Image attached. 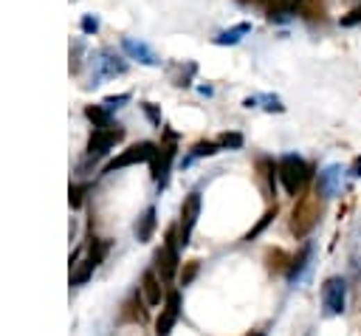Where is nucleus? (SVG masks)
Masks as SVG:
<instances>
[{
  "label": "nucleus",
  "instance_id": "1",
  "mask_svg": "<svg viewBox=\"0 0 361 336\" xmlns=\"http://www.w3.org/2000/svg\"><path fill=\"white\" fill-rule=\"evenodd\" d=\"M319 215H322L319 192H299V201L291 212V232L296 237H308L313 232V226L319 224Z\"/></svg>",
  "mask_w": 361,
  "mask_h": 336
},
{
  "label": "nucleus",
  "instance_id": "2",
  "mask_svg": "<svg viewBox=\"0 0 361 336\" xmlns=\"http://www.w3.org/2000/svg\"><path fill=\"white\" fill-rule=\"evenodd\" d=\"M277 173H280V181H283L288 195H299L305 190V184L310 181V176H313L310 164L305 158L294 156V153H288V156H283L277 161Z\"/></svg>",
  "mask_w": 361,
  "mask_h": 336
},
{
  "label": "nucleus",
  "instance_id": "3",
  "mask_svg": "<svg viewBox=\"0 0 361 336\" xmlns=\"http://www.w3.org/2000/svg\"><path fill=\"white\" fill-rule=\"evenodd\" d=\"M178 263H180V235H178V224L167 229V237L161 243V249L156 251V271L161 274V280H172L178 274Z\"/></svg>",
  "mask_w": 361,
  "mask_h": 336
},
{
  "label": "nucleus",
  "instance_id": "4",
  "mask_svg": "<svg viewBox=\"0 0 361 336\" xmlns=\"http://www.w3.org/2000/svg\"><path fill=\"white\" fill-rule=\"evenodd\" d=\"M153 156H156V144H153V142H139V144H130L124 153H119L113 161H108L105 173H116V170H124V167H133V164L150 161Z\"/></svg>",
  "mask_w": 361,
  "mask_h": 336
},
{
  "label": "nucleus",
  "instance_id": "5",
  "mask_svg": "<svg viewBox=\"0 0 361 336\" xmlns=\"http://www.w3.org/2000/svg\"><path fill=\"white\" fill-rule=\"evenodd\" d=\"M344 303H347V283L342 277L325 280V285H322V308H325V317H339L344 311Z\"/></svg>",
  "mask_w": 361,
  "mask_h": 336
},
{
  "label": "nucleus",
  "instance_id": "6",
  "mask_svg": "<svg viewBox=\"0 0 361 336\" xmlns=\"http://www.w3.org/2000/svg\"><path fill=\"white\" fill-rule=\"evenodd\" d=\"M124 139V131L119 128H113V124H105V128H96L94 133H90V142H87V156L90 158H99V156H105V153H110V147L116 144V142H121Z\"/></svg>",
  "mask_w": 361,
  "mask_h": 336
},
{
  "label": "nucleus",
  "instance_id": "7",
  "mask_svg": "<svg viewBox=\"0 0 361 336\" xmlns=\"http://www.w3.org/2000/svg\"><path fill=\"white\" fill-rule=\"evenodd\" d=\"M198 215H201V192H190L184 206H180V224H178V235H180V246L190 243V235L198 224Z\"/></svg>",
  "mask_w": 361,
  "mask_h": 336
},
{
  "label": "nucleus",
  "instance_id": "8",
  "mask_svg": "<svg viewBox=\"0 0 361 336\" xmlns=\"http://www.w3.org/2000/svg\"><path fill=\"white\" fill-rule=\"evenodd\" d=\"M105 251H108V243H99L96 237L94 240H90V246H87V258L82 260V266L71 274V285H82L90 274H94L96 271V266L102 263V258H105Z\"/></svg>",
  "mask_w": 361,
  "mask_h": 336
},
{
  "label": "nucleus",
  "instance_id": "9",
  "mask_svg": "<svg viewBox=\"0 0 361 336\" xmlns=\"http://www.w3.org/2000/svg\"><path fill=\"white\" fill-rule=\"evenodd\" d=\"M172 161H175V144H172V142L158 144V147H156V156H153V178H156L158 190H164L167 181H169V167H172Z\"/></svg>",
  "mask_w": 361,
  "mask_h": 336
},
{
  "label": "nucleus",
  "instance_id": "10",
  "mask_svg": "<svg viewBox=\"0 0 361 336\" xmlns=\"http://www.w3.org/2000/svg\"><path fill=\"white\" fill-rule=\"evenodd\" d=\"M178 314H180V294L169 291L167 294V303H164V311L156 319V336H169L172 328H175V322H178Z\"/></svg>",
  "mask_w": 361,
  "mask_h": 336
},
{
  "label": "nucleus",
  "instance_id": "11",
  "mask_svg": "<svg viewBox=\"0 0 361 336\" xmlns=\"http://www.w3.org/2000/svg\"><path fill=\"white\" fill-rule=\"evenodd\" d=\"M342 167L339 164H330L325 167V170L319 173V178H316V192H319L322 198H333L339 192V184H342Z\"/></svg>",
  "mask_w": 361,
  "mask_h": 336
},
{
  "label": "nucleus",
  "instance_id": "12",
  "mask_svg": "<svg viewBox=\"0 0 361 336\" xmlns=\"http://www.w3.org/2000/svg\"><path fill=\"white\" fill-rule=\"evenodd\" d=\"M96 65H99V71L94 74V85H99V79H105V76H116V74L127 71V62L121 57H116L113 51H102L99 60H96Z\"/></svg>",
  "mask_w": 361,
  "mask_h": 336
},
{
  "label": "nucleus",
  "instance_id": "13",
  "mask_svg": "<svg viewBox=\"0 0 361 336\" xmlns=\"http://www.w3.org/2000/svg\"><path fill=\"white\" fill-rule=\"evenodd\" d=\"M265 15L271 23H288L296 12H294V0H260Z\"/></svg>",
  "mask_w": 361,
  "mask_h": 336
},
{
  "label": "nucleus",
  "instance_id": "14",
  "mask_svg": "<svg viewBox=\"0 0 361 336\" xmlns=\"http://www.w3.org/2000/svg\"><path fill=\"white\" fill-rule=\"evenodd\" d=\"M277 164L271 161V158H260L257 161V178H260V184H262V190H265V195L271 198V195H277Z\"/></svg>",
  "mask_w": 361,
  "mask_h": 336
},
{
  "label": "nucleus",
  "instance_id": "15",
  "mask_svg": "<svg viewBox=\"0 0 361 336\" xmlns=\"http://www.w3.org/2000/svg\"><path fill=\"white\" fill-rule=\"evenodd\" d=\"M121 49L133 57V60H139L142 65H158V57H156V51L147 46V43H142V40H121Z\"/></svg>",
  "mask_w": 361,
  "mask_h": 336
},
{
  "label": "nucleus",
  "instance_id": "16",
  "mask_svg": "<svg viewBox=\"0 0 361 336\" xmlns=\"http://www.w3.org/2000/svg\"><path fill=\"white\" fill-rule=\"evenodd\" d=\"M294 12L302 17V20H322L328 15V3L325 0H294Z\"/></svg>",
  "mask_w": 361,
  "mask_h": 336
},
{
  "label": "nucleus",
  "instance_id": "17",
  "mask_svg": "<svg viewBox=\"0 0 361 336\" xmlns=\"http://www.w3.org/2000/svg\"><path fill=\"white\" fill-rule=\"evenodd\" d=\"M142 294H144V303L147 305H161L164 288H161V280H158L156 271H144V277H142Z\"/></svg>",
  "mask_w": 361,
  "mask_h": 336
},
{
  "label": "nucleus",
  "instance_id": "18",
  "mask_svg": "<svg viewBox=\"0 0 361 336\" xmlns=\"http://www.w3.org/2000/svg\"><path fill=\"white\" fill-rule=\"evenodd\" d=\"M156 206H147L144 209V215L139 218V221H135V240H139V243H147L150 237H153V232H156Z\"/></svg>",
  "mask_w": 361,
  "mask_h": 336
},
{
  "label": "nucleus",
  "instance_id": "19",
  "mask_svg": "<svg viewBox=\"0 0 361 336\" xmlns=\"http://www.w3.org/2000/svg\"><path fill=\"white\" fill-rule=\"evenodd\" d=\"M310 255H313V246L305 243V246L296 251V255L291 258V266H288V280H291V283L305 274V269H308V263H310Z\"/></svg>",
  "mask_w": 361,
  "mask_h": 336
},
{
  "label": "nucleus",
  "instance_id": "20",
  "mask_svg": "<svg viewBox=\"0 0 361 336\" xmlns=\"http://www.w3.org/2000/svg\"><path fill=\"white\" fill-rule=\"evenodd\" d=\"M265 266L268 271H274V274H288V266H291V255L283 249H268V255H265Z\"/></svg>",
  "mask_w": 361,
  "mask_h": 336
},
{
  "label": "nucleus",
  "instance_id": "21",
  "mask_svg": "<svg viewBox=\"0 0 361 336\" xmlns=\"http://www.w3.org/2000/svg\"><path fill=\"white\" fill-rule=\"evenodd\" d=\"M249 31H251L249 23H237V26L229 28V31H220V34L215 37V46H237L240 40H243V34H249Z\"/></svg>",
  "mask_w": 361,
  "mask_h": 336
},
{
  "label": "nucleus",
  "instance_id": "22",
  "mask_svg": "<svg viewBox=\"0 0 361 336\" xmlns=\"http://www.w3.org/2000/svg\"><path fill=\"white\" fill-rule=\"evenodd\" d=\"M85 116L94 121V128H105V124H110V110L105 105H90L85 108Z\"/></svg>",
  "mask_w": 361,
  "mask_h": 336
},
{
  "label": "nucleus",
  "instance_id": "23",
  "mask_svg": "<svg viewBox=\"0 0 361 336\" xmlns=\"http://www.w3.org/2000/svg\"><path fill=\"white\" fill-rule=\"evenodd\" d=\"M124 308H127V311H124V317H127V319H133V322H144V319H147V308H144V303H142L139 297L130 300Z\"/></svg>",
  "mask_w": 361,
  "mask_h": 336
},
{
  "label": "nucleus",
  "instance_id": "24",
  "mask_svg": "<svg viewBox=\"0 0 361 336\" xmlns=\"http://www.w3.org/2000/svg\"><path fill=\"white\" fill-rule=\"evenodd\" d=\"M274 218H277V206H271L268 212H265V215H262V218L257 221V226H254V229H251V232L246 235V240H254V237H257V235H260V232H262V229H265V226H268L271 221H274Z\"/></svg>",
  "mask_w": 361,
  "mask_h": 336
},
{
  "label": "nucleus",
  "instance_id": "25",
  "mask_svg": "<svg viewBox=\"0 0 361 336\" xmlns=\"http://www.w3.org/2000/svg\"><path fill=\"white\" fill-rule=\"evenodd\" d=\"M220 150V144L217 142H198L195 147H192V158H201V156H215Z\"/></svg>",
  "mask_w": 361,
  "mask_h": 336
},
{
  "label": "nucleus",
  "instance_id": "26",
  "mask_svg": "<svg viewBox=\"0 0 361 336\" xmlns=\"http://www.w3.org/2000/svg\"><path fill=\"white\" fill-rule=\"evenodd\" d=\"M339 23H342L344 28H350V26H358V23H361V6H355V9H350L347 15H342V17H339Z\"/></svg>",
  "mask_w": 361,
  "mask_h": 336
},
{
  "label": "nucleus",
  "instance_id": "27",
  "mask_svg": "<svg viewBox=\"0 0 361 336\" xmlns=\"http://www.w3.org/2000/svg\"><path fill=\"white\" fill-rule=\"evenodd\" d=\"M217 144H220V147H240V144H243V136H240V133H223V136L217 139Z\"/></svg>",
  "mask_w": 361,
  "mask_h": 336
},
{
  "label": "nucleus",
  "instance_id": "28",
  "mask_svg": "<svg viewBox=\"0 0 361 336\" xmlns=\"http://www.w3.org/2000/svg\"><path fill=\"white\" fill-rule=\"evenodd\" d=\"M195 274H198V260H190L187 269L180 271V285H190V283L195 280Z\"/></svg>",
  "mask_w": 361,
  "mask_h": 336
},
{
  "label": "nucleus",
  "instance_id": "29",
  "mask_svg": "<svg viewBox=\"0 0 361 336\" xmlns=\"http://www.w3.org/2000/svg\"><path fill=\"white\" fill-rule=\"evenodd\" d=\"M85 192H87V187H85V184H76V187H71V206H82V201H85Z\"/></svg>",
  "mask_w": 361,
  "mask_h": 336
},
{
  "label": "nucleus",
  "instance_id": "30",
  "mask_svg": "<svg viewBox=\"0 0 361 336\" xmlns=\"http://www.w3.org/2000/svg\"><path fill=\"white\" fill-rule=\"evenodd\" d=\"M127 99H130V94H119V96H108V99H105L102 105H105L108 110H113V108H121V105H124Z\"/></svg>",
  "mask_w": 361,
  "mask_h": 336
},
{
  "label": "nucleus",
  "instance_id": "31",
  "mask_svg": "<svg viewBox=\"0 0 361 336\" xmlns=\"http://www.w3.org/2000/svg\"><path fill=\"white\" fill-rule=\"evenodd\" d=\"M96 28H99V20H96V17H82V31H85V34H94Z\"/></svg>",
  "mask_w": 361,
  "mask_h": 336
},
{
  "label": "nucleus",
  "instance_id": "32",
  "mask_svg": "<svg viewBox=\"0 0 361 336\" xmlns=\"http://www.w3.org/2000/svg\"><path fill=\"white\" fill-rule=\"evenodd\" d=\"M144 113H147V116H150V119H153V124H161V113H158V110H156V108H153V105H150V102H147V105H144Z\"/></svg>",
  "mask_w": 361,
  "mask_h": 336
},
{
  "label": "nucleus",
  "instance_id": "33",
  "mask_svg": "<svg viewBox=\"0 0 361 336\" xmlns=\"http://www.w3.org/2000/svg\"><path fill=\"white\" fill-rule=\"evenodd\" d=\"M350 176H353V178H358V176H361V156H355V158H353V164H350Z\"/></svg>",
  "mask_w": 361,
  "mask_h": 336
},
{
  "label": "nucleus",
  "instance_id": "34",
  "mask_svg": "<svg viewBox=\"0 0 361 336\" xmlns=\"http://www.w3.org/2000/svg\"><path fill=\"white\" fill-rule=\"evenodd\" d=\"M237 3H243V6H249V3H257V0H237Z\"/></svg>",
  "mask_w": 361,
  "mask_h": 336
},
{
  "label": "nucleus",
  "instance_id": "35",
  "mask_svg": "<svg viewBox=\"0 0 361 336\" xmlns=\"http://www.w3.org/2000/svg\"><path fill=\"white\" fill-rule=\"evenodd\" d=\"M249 336H265V333H260V330H257V333H249Z\"/></svg>",
  "mask_w": 361,
  "mask_h": 336
}]
</instances>
